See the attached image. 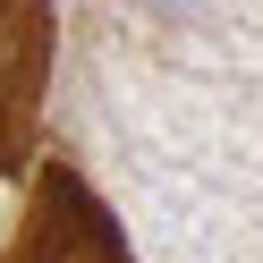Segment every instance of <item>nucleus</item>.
<instances>
[{
    "label": "nucleus",
    "mask_w": 263,
    "mask_h": 263,
    "mask_svg": "<svg viewBox=\"0 0 263 263\" xmlns=\"http://www.w3.org/2000/svg\"><path fill=\"white\" fill-rule=\"evenodd\" d=\"M51 68V0H0V170H26Z\"/></svg>",
    "instance_id": "1"
},
{
    "label": "nucleus",
    "mask_w": 263,
    "mask_h": 263,
    "mask_svg": "<svg viewBox=\"0 0 263 263\" xmlns=\"http://www.w3.org/2000/svg\"><path fill=\"white\" fill-rule=\"evenodd\" d=\"M9 263H127V255H119V238H110V212H93L85 187L51 170L43 178V212L17 229Z\"/></svg>",
    "instance_id": "2"
}]
</instances>
